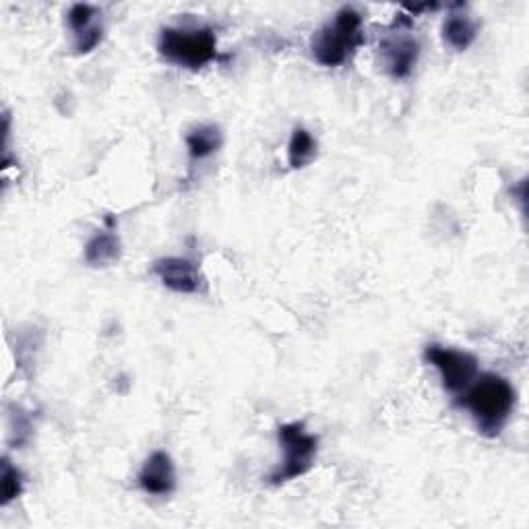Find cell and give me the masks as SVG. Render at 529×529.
<instances>
[{"instance_id":"2e32d148","label":"cell","mask_w":529,"mask_h":529,"mask_svg":"<svg viewBox=\"0 0 529 529\" xmlns=\"http://www.w3.org/2000/svg\"><path fill=\"white\" fill-rule=\"evenodd\" d=\"M102 38H104V29H102V25H98V23H96V25H91L89 29H85V31H81V34L75 36V50H77L79 54H87V52L96 50V48L100 46Z\"/></svg>"},{"instance_id":"52a82bcc","label":"cell","mask_w":529,"mask_h":529,"mask_svg":"<svg viewBox=\"0 0 529 529\" xmlns=\"http://www.w3.org/2000/svg\"><path fill=\"white\" fill-rule=\"evenodd\" d=\"M153 273L160 282L176 294H197L203 286V277L197 265L182 257H166L153 263Z\"/></svg>"},{"instance_id":"9c48e42d","label":"cell","mask_w":529,"mask_h":529,"mask_svg":"<svg viewBox=\"0 0 529 529\" xmlns=\"http://www.w3.org/2000/svg\"><path fill=\"white\" fill-rule=\"evenodd\" d=\"M480 34V25L474 17L468 13H451L443 23V40L447 46H451L457 52L468 50Z\"/></svg>"},{"instance_id":"5bb4252c","label":"cell","mask_w":529,"mask_h":529,"mask_svg":"<svg viewBox=\"0 0 529 529\" xmlns=\"http://www.w3.org/2000/svg\"><path fill=\"white\" fill-rule=\"evenodd\" d=\"M96 17H98V9L91 7V5H73L69 15H67V21H69V27L73 29V34H81V31L89 29L91 25H96Z\"/></svg>"},{"instance_id":"9a60e30c","label":"cell","mask_w":529,"mask_h":529,"mask_svg":"<svg viewBox=\"0 0 529 529\" xmlns=\"http://www.w3.org/2000/svg\"><path fill=\"white\" fill-rule=\"evenodd\" d=\"M31 430H34V426H31L29 416L23 410H15V414L11 416V434H13V441L17 447H23L29 443Z\"/></svg>"},{"instance_id":"4fadbf2b","label":"cell","mask_w":529,"mask_h":529,"mask_svg":"<svg viewBox=\"0 0 529 529\" xmlns=\"http://www.w3.org/2000/svg\"><path fill=\"white\" fill-rule=\"evenodd\" d=\"M0 490H3V505L19 499L23 492V476L11 465L9 459H3V472H0Z\"/></svg>"},{"instance_id":"3957f363","label":"cell","mask_w":529,"mask_h":529,"mask_svg":"<svg viewBox=\"0 0 529 529\" xmlns=\"http://www.w3.org/2000/svg\"><path fill=\"white\" fill-rule=\"evenodd\" d=\"M162 58L182 69L199 71L209 62L217 60L215 31L207 25L201 27H164L158 42Z\"/></svg>"},{"instance_id":"8992f818","label":"cell","mask_w":529,"mask_h":529,"mask_svg":"<svg viewBox=\"0 0 529 529\" xmlns=\"http://www.w3.org/2000/svg\"><path fill=\"white\" fill-rule=\"evenodd\" d=\"M424 360L439 370L445 391L457 397L476 381L480 372V362L474 354L439 344L424 348Z\"/></svg>"},{"instance_id":"7c38bea8","label":"cell","mask_w":529,"mask_h":529,"mask_svg":"<svg viewBox=\"0 0 529 529\" xmlns=\"http://www.w3.org/2000/svg\"><path fill=\"white\" fill-rule=\"evenodd\" d=\"M315 158H317V139L313 137V133L302 127L294 129L290 137V145H288L290 166L294 170H300V168H306Z\"/></svg>"},{"instance_id":"5b68a950","label":"cell","mask_w":529,"mask_h":529,"mask_svg":"<svg viewBox=\"0 0 529 529\" xmlns=\"http://www.w3.org/2000/svg\"><path fill=\"white\" fill-rule=\"evenodd\" d=\"M410 29H412V17L399 15L393 21L389 34H385V38L379 44L383 69L387 71L389 77L397 81L408 79L412 75L420 56V44L410 34Z\"/></svg>"},{"instance_id":"277c9868","label":"cell","mask_w":529,"mask_h":529,"mask_svg":"<svg viewBox=\"0 0 529 529\" xmlns=\"http://www.w3.org/2000/svg\"><path fill=\"white\" fill-rule=\"evenodd\" d=\"M277 441L284 451V459L269 476V482L273 486H282L313 470L319 451V437L310 434L302 422L279 426Z\"/></svg>"},{"instance_id":"30bf717a","label":"cell","mask_w":529,"mask_h":529,"mask_svg":"<svg viewBox=\"0 0 529 529\" xmlns=\"http://www.w3.org/2000/svg\"><path fill=\"white\" fill-rule=\"evenodd\" d=\"M85 263L91 267H108L122 257L120 238L112 232H98L91 236L83 251Z\"/></svg>"},{"instance_id":"6da1fadb","label":"cell","mask_w":529,"mask_h":529,"mask_svg":"<svg viewBox=\"0 0 529 529\" xmlns=\"http://www.w3.org/2000/svg\"><path fill=\"white\" fill-rule=\"evenodd\" d=\"M457 403L472 414L484 437L494 439L509 422L517 403V393L505 377L486 372V375L476 377V381L459 395Z\"/></svg>"},{"instance_id":"ba28073f","label":"cell","mask_w":529,"mask_h":529,"mask_svg":"<svg viewBox=\"0 0 529 529\" xmlns=\"http://www.w3.org/2000/svg\"><path fill=\"white\" fill-rule=\"evenodd\" d=\"M145 494L168 496L176 490V465L166 451H153L137 476Z\"/></svg>"},{"instance_id":"7a4b0ae2","label":"cell","mask_w":529,"mask_h":529,"mask_svg":"<svg viewBox=\"0 0 529 529\" xmlns=\"http://www.w3.org/2000/svg\"><path fill=\"white\" fill-rule=\"evenodd\" d=\"M366 42L362 29V13L354 7L339 9L313 38V56L321 67H341Z\"/></svg>"},{"instance_id":"8fae6325","label":"cell","mask_w":529,"mask_h":529,"mask_svg":"<svg viewBox=\"0 0 529 529\" xmlns=\"http://www.w3.org/2000/svg\"><path fill=\"white\" fill-rule=\"evenodd\" d=\"M224 137L220 127L215 124H199L189 135H186V149H189V155L193 162L207 160L209 155H213L217 149L222 147Z\"/></svg>"}]
</instances>
